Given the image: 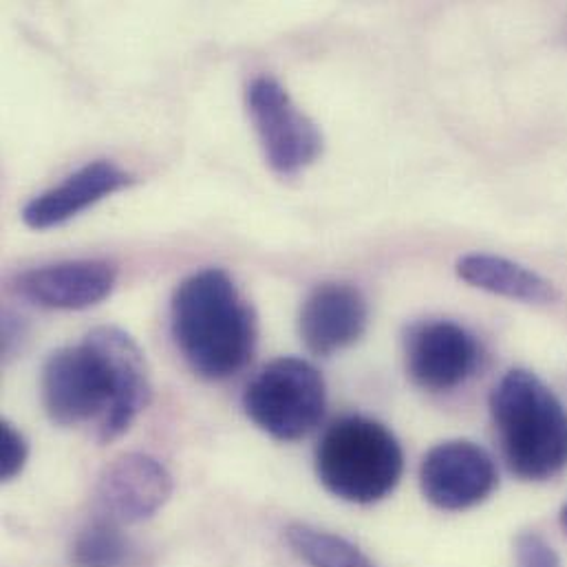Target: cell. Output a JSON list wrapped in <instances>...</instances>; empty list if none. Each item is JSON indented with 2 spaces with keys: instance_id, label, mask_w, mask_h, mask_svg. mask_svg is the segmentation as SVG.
Segmentation results:
<instances>
[{
  "instance_id": "obj_11",
  "label": "cell",
  "mask_w": 567,
  "mask_h": 567,
  "mask_svg": "<svg viewBox=\"0 0 567 567\" xmlns=\"http://www.w3.org/2000/svg\"><path fill=\"white\" fill-rule=\"evenodd\" d=\"M117 268L100 259L62 261L18 275L16 291L47 309H89L111 296Z\"/></svg>"
},
{
  "instance_id": "obj_8",
  "label": "cell",
  "mask_w": 567,
  "mask_h": 567,
  "mask_svg": "<svg viewBox=\"0 0 567 567\" xmlns=\"http://www.w3.org/2000/svg\"><path fill=\"white\" fill-rule=\"evenodd\" d=\"M173 495L168 468L151 455L124 453L97 477L93 488V517L117 526H133L155 517Z\"/></svg>"
},
{
  "instance_id": "obj_1",
  "label": "cell",
  "mask_w": 567,
  "mask_h": 567,
  "mask_svg": "<svg viewBox=\"0 0 567 567\" xmlns=\"http://www.w3.org/2000/svg\"><path fill=\"white\" fill-rule=\"evenodd\" d=\"M153 395L140 344L120 327H95L80 344L53 351L40 375L44 413L58 426H93L95 440L122 437Z\"/></svg>"
},
{
  "instance_id": "obj_4",
  "label": "cell",
  "mask_w": 567,
  "mask_h": 567,
  "mask_svg": "<svg viewBox=\"0 0 567 567\" xmlns=\"http://www.w3.org/2000/svg\"><path fill=\"white\" fill-rule=\"evenodd\" d=\"M404 473V453L395 435L362 415L336 420L316 449V475L338 499L369 506L389 497Z\"/></svg>"
},
{
  "instance_id": "obj_18",
  "label": "cell",
  "mask_w": 567,
  "mask_h": 567,
  "mask_svg": "<svg viewBox=\"0 0 567 567\" xmlns=\"http://www.w3.org/2000/svg\"><path fill=\"white\" fill-rule=\"evenodd\" d=\"M561 528H564V533L567 535V504L564 506V511H561Z\"/></svg>"
},
{
  "instance_id": "obj_5",
  "label": "cell",
  "mask_w": 567,
  "mask_h": 567,
  "mask_svg": "<svg viewBox=\"0 0 567 567\" xmlns=\"http://www.w3.org/2000/svg\"><path fill=\"white\" fill-rule=\"evenodd\" d=\"M327 384L320 371L302 358H277L246 386L244 411L270 437L298 442L322 420Z\"/></svg>"
},
{
  "instance_id": "obj_12",
  "label": "cell",
  "mask_w": 567,
  "mask_h": 567,
  "mask_svg": "<svg viewBox=\"0 0 567 567\" xmlns=\"http://www.w3.org/2000/svg\"><path fill=\"white\" fill-rule=\"evenodd\" d=\"M133 175L109 159H95L64 177L53 188L35 195L22 208V221L33 230H49L69 224L97 202L124 190Z\"/></svg>"
},
{
  "instance_id": "obj_16",
  "label": "cell",
  "mask_w": 567,
  "mask_h": 567,
  "mask_svg": "<svg viewBox=\"0 0 567 567\" xmlns=\"http://www.w3.org/2000/svg\"><path fill=\"white\" fill-rule=\"evenodd\" d=\"M29 460V444L22 431L11 422L2 420L0 424V480L11 482L18 477Z\"/></svg>"
},
{
  "instance_id": "obj_10",
  "label": "cell",
  "mask_w": 567,
  "mask_h": 567,
  "mask_svg": "<svg viewBox=\"0 0 567 567\" xmlns=\"http://www.w3.org/2000/svg\"><path fill=\"white\" fill-rule=\"evenodd\" d=\"M369 324L364 293L351 284L316 285L298 313V333L313 355H333L355 344Z\"/></svg>"
},
{
  "instance_id": "obj_7",
  "label": "cell",
  "mask_w": 567,
  "mask_h": 567,
  "mask_svg": "<svg viewBox=\"0 0 567 567\" xmlns=\"http://www.w3.org/2000/svg\"><path fill=\"white\" fill-rule=\"evenodd\" d=\"M499 486L495 460L468 440H449L433 446L420 468V488L429 504L460 513L486 502Z\"/></svg>"
},
{
  "instance_id": "obj_13",
  "label": "cell",
  "mask_w": 567,
  "mask_h": 567,
  "mask_svg": "<svg viewBox=\"0 0 567 567\" xmlns=\"http://www.w3.org/2000/svg\"><path fill=\"white\" fill-rule=\"evenodd\" d=\"M457 277L464 284L511 298V300H522L533 305H550L559 300L557 287L548 279H544L542 275H537L535 270L522 264H515L497 255L473 252L462 257L457 261Z\"/></svg>"
},
{
  "instance_id": "obj_17",
  "label": "cell",
  "mask_w": 567,
  "mask_h": 567,
  "mask_svg": "<svg viewBox=\"0 0 567 567\" xmlns=\"http://www.w3.org/2000/svg\"><path fill=\"white\" fill-rule=\"evenodd\" d=\"M517 567H561L557 550L539 533H522L515 539Z\"/></svg>"
},
{
  "instance_id": "obj_15",
  "label": "cell",
  "mask_w": 567,
  "mask_h": 567,
  "mask_svg": "<svg viewBox=\"0 0 567 567\" xmlns=\"http://www.w3.org/2000/svg\"><path fill=\"white\" fill-rule=\"evenodd\" d=\"M135 546L122 526L93 517L73 539V567H135Z\"/></svg>"
},
{
  "instance_id": "obj_6",
  "label": "cell",
  "mask_w": 567,
  "mask_h": 567,
  "mask_svg": "<svg viewBox=\"0 0 567 567\" xmlns=\"http://www.w3.org/2000/svg\"><path fill=\"white\" fill-rule=\"evenodd\" d=\"M246 106L268 166L291 177L309 168L322 153V133L289 97L287 89L270 75L248 84Z\"/></svg>"
},
{
  "instance_id": "obj_14",
  "label": "cell",
  "mask_w": 567,
  "mask_h": 567,
  "mask_svg": "<svg viewBox=\"0 0 567 567\" xmlns=\"http://www.w3.org/2000/svg\"><path fill=\"white\" fill-rule=\"evenodd\" d=\"M285 542L309 567H378L349 539L307 524L287 526Z\"/></svg>"
},
{
  "instance_id": "obj_9",
  "label": "cell",
  "mask_w": 567,
  "mask_h": 567,
  "mask_svg": "<svg viewBox=\"0 0 567 567\" xmlns=\"http://www.w3.org/2000/svg\"><path fill=\"white\" fill-rule=\"evenodd\" d=\"M404 360L411 380L429 393H446L464 384L480 364L475 336L451 320L417 322L406 331Z\"/></svg>"
},
{
  "instance_id": "obj_3",
  "label": "cell",
  "mask_w": 567,
  "mask_h": 567,
  "mask_svg": "<svg viewBox=\"0 0 567 567\" xmlns=\"http://www.w3.org/2000/svg\"><path fill=\"white\" fill-rule=\"evenodd\" d=\"M491 413L511 473L548 482L567 466V411L533 371H508L491 395Z\"/></svg>"
},
{
  "instance_id": "obj_2",
  "label": "cell",
  "mask_w": 567,
  "mask_h": 567,
  "mask_svg": "<svg viewBox=\"0 0 567 567\" xmlns=\"http://www.w3.org/2000/svg\"><path fill=\"white\" fill-rule=\"evenodd\" d=\"M171 329L186 364L206 380L237 375L252 360L259 340L252 305L219 268L179 284L171 302Z\"/></svg>"
}]
</instances>
